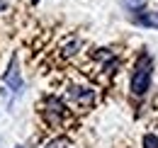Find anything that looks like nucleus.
<instances>
[{
	"label": "nucleus",
	"mask_w": 158,
	"mask_h": 148,
	"mask_svg": "<svg viewBox=\"0 0 158 148\" xmlns=\"http://www.w3.org/2000/svg\"><path fill=\"white\" fill-rule=\"evenodd\" d=\"M124 5L131 7V10H141V7L146 5V0H124Z\"/></svg>",
	"instance_id": "nucleus-5"
},
{
	"label": "nucleus",
	"mask_w": 158,
	"mask_h": 148,
	"mask_svg": "<svg viewBox=\"0 0 158 148\" xmlns=\"http://www.w3.org/2000/svg\"><path fill=\"white\" fill-rule=\"evenodd\" d=\"M5 83L7 85H12V90H20V73H17V58L12 56V61H10V68H7V73H5Z\"/></svg>",
	"instance_id": "nucleus-2"
},
{
	"label": "nucleus",
	"mask_w": 158,
	"mask_h": 148,
	"mask_svg": "<svg viewBox=\"0 0 158 148\" xmlns=\"http://www.w3.org/2000/svg\"><path fill=\"white\" fill-rule=\"evenodd\" d=\"M32 2H34V5H37V2H39V0H32Z\"/></svg>",
	"instance_id": "nucleus-7"
},
{
	"label": "nucleus",
	"mask_w": 158,
	"mask_h": 148,
	"mask_svg": "<svg viewBox=\"0 0 158 148\" xmlns=\"http://www.w3.org/2000/svg\"><path fill=\"white\" fill-rule=\"evenodd\" d=\"M141 24L158 29V12H148V15H143V17H141Z\"/></svg>",
	"instance_id": "nucleus-3"
},
{
	"label": "nucleus",
	"mask_w": 158,
	"mask_h": 148,
	"mask_svg": "<svg viewBox=\"0 0 158 148\" xmlns=\"http://www.w3.org/2000/svg\"><path fill=\"white\" fill-rule=\"evenodd\" d=\"M151 85V58L143 54L136 61V68H134V75H131V92L134 95H143Z\"/></svg>",
	"instance_id": "nucleus-1"
},
{
	"label": "nucleus",
	"mask_w": 158,
	"mask_h": 148,
	"mask_svg": "<svg viewBox=\"0 0 158 148\" xmlns=\"http://www.w3.org/2000/svg\"><path fill=\"white\" fill-rule=\"evenodd\" d=\"M44 148H66V138H54V141H49Z\"/></svg>",
	"instance_id": "nucleus-6"
},
{
	"label": "nucleus",
	"mask_w": 158,
	"mask_h": 148,
	"mask_svg": "<svg viewBox=\"0 0 158 148\" xmlns=\"http://www.w3.org/2000/svg\"><path fill=\"white\" fill-rule=\"evenodd\" d=\"M143 148H158V138L153 134H146L143 136Z\"/></svg>",
	"instance_id": "nucleus-4"
}]
</instances>
